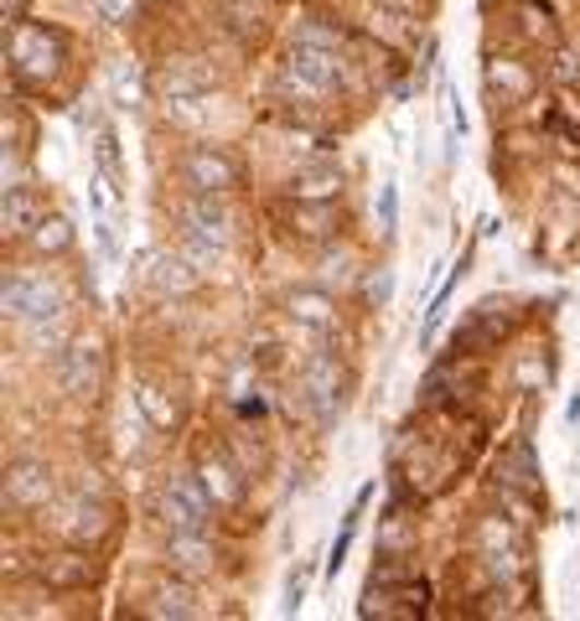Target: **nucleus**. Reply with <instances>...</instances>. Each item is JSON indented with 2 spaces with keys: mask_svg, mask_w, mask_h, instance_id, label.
<instances>
[{
  "mask_svg": "<svg viewBox=\"0 0 580 621\" xmlns=\"http://www.w3.org/2000/svg\"><path fill=\"white\" fill-rule=\"evenodd\" d=\"M338 83V52L321 37H300L285 58V89L296 94H327Z\"/></svg>",
  "mask_w": 580,
  "mask_h": 621,
  "instance_id": "obj_1",
  "label": "nucleus"
},
{
  "mask_svg": "<svg viewBox=\"0 0 580 621\" xmlns=\"http://www.w3.org/2000/svg\"><path fill=\"white\" fill-rule=\"evenodd\" d=\"M156 513L171 524V534H208V518H213V503L198 482L187 477H166L156 497Z\"/></svg>",
  "mask_w": 580,
  "mask_h": 621,
  "instance_id": "obj_2",
  "label": "nucleus"
},
{
  "mask_svg": "<svg viewBox=\"0 0 580 621\" xmlns=\"http://www.w3.org/2000/svg\"><path fill=\"white\" fill-rule=\"evenodd\" d=\"M58 52H62L58 32H47V26H16V42H11V68H16V78L32 89V83H42V78L58 68Z\"/></svg>",
  "mask_w": 580,
  "mask_h": 621,
  "instance_id": "obj_3",
  "label": "nucleus"
},
{
  "mask_svg": "<svg viewBox=\"0 0 580 621\" xmlns=\"http://www.w3.org/2000/svg\"><path fill=\"white\" fill-rule=\"evenodd\" d=\"M5 310L16 321H47V316H62V291L47 274H11L5 280Z\"/></svg>",
  "mask_w": 580,
  "mask_h": 621,
  "instance_id": "obj_4",
  "label": "nucleus"
},
{
  "mask_svg": "<svg viewBox=\"0 0 580 621\" xmlns=\"http://www.w3.org/2000/svg\"><path fill=\"white\" fill-rule=\"evenodd\" d=\"M368 617H421L425 611V581H404L400 570L379 575V585L368 590Z\"/></svg>",
  "mask_w": 580,
  "mask_h": 621,
  "instance_id": "obj_5",
  "label": "nucleus"
},
{
  "mask_svg": "<svg viewBox=\"0 0 580 621\" xmlns=\"http://www.w3.org/2000/svg\"><path fill=\"white\" fill-rule=\"evenodd\" d=\"M181 172H187V181L198 187V192H228V187H239L244 166L234 161V155L213 151V145H198V151H187V161H181Z\"/></svg>",
  "mask_w": 580,
  "mask_h": 621,
  "instance_id": "obj_6",
  "label": "nucleus"
},
{
  "mask_svg": "<svg viewBox=\"0 0 580 621\" xmlns=\"http://www.w3.org/2000/svg\"><path fill=\"white\" fill-rule=\"evenodd\" d=\"M52 497V471L42 461H16L5 471V503L11 507H47Z\"/></svg>",
  "mask_w": 580,
  "mask_h": 621,
  "instance_id": "obj_7",
  "label": "nucleus"
},
{
  "mask_svg": "<svg viewBox=\"0 0 580 621\" xmlns=\"http://www.w3.org/2000/svg\"><path fill=\"white\" fill-rule=\"evenodd\" d=\"M99 378H104L99 348H83V342H73V348L62 352V388H68L73 399H88V394L99 388Z\"/></svg>",
  "mask_w": 580,
  "mask_h": 621,
  "instance_id": "obj_8",
  "label": "nucleus"
},
{
  "mask_svg": "<svg viewBox=\"0 0 580 621\" xmlns=\"http://www.w3.org/2000/svg\"><path fill=\"white\" fill-rule=\"evenodd\" d=\"M187 229H192V238H202V244H208V249H223V244H228V213H223V208H213V202H208V192L198 197V202H187Z\"/></svg>",
  "mask_w": 580,
  "mask_h": 621,
  "instance_id": "obj_9",
  "label": "nucleus"
},
{
  "mask_svg": "<svg viewBox=\"0 0 580 621\" xmlns=\"http://www.w3.org/2000/svg\"><path fill=\"white\" fill-rule=\"evenodd\" d=\"M42 218H47V208H42V197L32 192V187H11V192H5V233H11V238L32 233Z\"/></svg>",
  "mask_w": 580,
  "mask_h": 621,
  "instance_id": "obj_10",
  "label": "nucleus"
},
{
  "mask_svg": "<svg viewBox=\"0 0 580 621\" xmlns=\"http://www.w3.org/2000/svg\"><path fill=\"white\" fill-rule=\"evenodd\" d=\"M306 388H311V405H317L321 420H332V414H338V363H332V358H317L311 373H306Z\"/></svg>",
  "mask_w": 580,
  "mask_h": 621,
  "instance_id": "obj_11",
  "label": "nucleus"
},
{
  "mask_svg": "<svg viewBox=\"0 0 580 621\" xmlns=\"http://www.w3.org/2000/svg\"><path fill=\"white\" fill-rule=\"evenodd\" d=\"M166 554H171V564L187 570V575L213 570V554H208V539H202V534H171V539H166Z\"/></svg>",
  "mask_w": 580,
  "mask_h": 621,
  "instance_id": "obj_12",
  "label": "nucleus"
},
{
  "mask_svg": "<svg viewBox=\"0 0 580 621\" xmlns=\"http://www.w3.org/2000/svg\"><path fill=\"white\" fill-rule=\"evenodd\" d=\"M291 316L306 321V327H317V331H332V321H338V310H332V301H327L321 291H296L291 295Z\"/></svg>",
  "mask_w": 580,
  "mask_h": 621,
  "instance_id": "obj_13",
  "label": "nucleus"
},
{
  "mask_svg": "<svg viewBox=\"0 0 580 621\" xmlns=\"http://www.w3.org/2000/svg\"><path fill=\"white\" fill-rule=\"evenodd\" d=\"M62 513H68V518H62V534H73V539H99L104 528H109V524H104V507L99 503H83V497H79V503H68Z\"/></svg>",
  "mask_w": 580,
  "mask_h": 621,
  "instance_id": "obj_14",
  "label": "nucleus"
},
{
  "mask_svg": "<svg viewBox=\"0 0 580 621\" xmlns=\"http://www.w3.org/2000/svg\"><path fill=\"white\" fill-rule=\"evenodd\" d=\"M498 477H502V487H523V492H534V461H529V446H523V441L498 461Z\"/></svg>",
  "mask_w": 580,
  "mask_h": 621,
  "instance_id": "obj_15",
  "label": "nucleus"
},
{
  "mask_svg": "<svg viewBox=\"0 0 580 621\" xmlns=\"http://www.w3.org/2000/svg\"><path fill=\"white\" fill-rule=\"evenodd\" d=\"M202 487H208L218 503H239V497H244V482L223 461H202Z\"/></svg>",
  "mask_w": 580,
  "mask_h": 621,
  "instance_id": "obj_16",
  "label": "nucleus"
},
{
  "mask_svg": "<svg viewBox=\"0 0 580 621\" xmlns=\"http://www.w3.org/2000/svg\"><path fill=\"white\" fill-rule=\"evenodd\" d=\"M342 187V176H338V166H317V172H300L296 176V187L291 192L296 197H332Z\"/></svg>",
  "mask_w": 580,
  "mask_h": 621,
  "instance_id": "obj_17",
  "label": "nucleus"
},
{
  "mask_svg": "<svg viewBox=\"0 0 580 621\" xmlns=\"http://www.w3.org/2000/svg\"><path fill=\"white\" fill-rule=\"evenodd\" d=\"M151 601H156V606H145L151 617H198V606H192V590H181V585H171V590H156Z\"/></svg>",
  "mask_w": 580,
  "mask_h": 621,
  "instance_id": "obj_18",
  "label": "nucleus"
},
{
  "mask_svg": "<svg viewBox=\"0 0 580 621\" xmlns=\"http://www.w3.org/2000/svg\"><path fill=\"white\" fill-rule=\"evenodd\" d=\"M32 244H37L42 254H62L68 244H73V229H68L62 218H42L37 229H32Z\"/></svg>",
  "mask_w": 580,
  "mask_h": 621,
  "instance_id": "obj_19",
  "label": "nucleus"
},
{
  "mask_svg": "<svg viewBox=\"0 0 580 621\" xmlns=\"http://www.w3.org/2000/svg\"><path fill=\"white\" fill-rule=\"evenodd\" d=\"M42 575H52L58 585H88V581H99V564L94 560H62V564H52V570H42Z\"/></svg>",
  "mask_w": 580,
  "mask_h": 621,
  "instance_id": "obj_20",
  "label": "nucleus"
},
{
  "mask_svg": "<svg viewBox=\"0 0 580 621\" xmlns=\"http://www.w3.org/2000/svg\"><path fill=\"white\" fill-rule=\"evenodd\" d=\"M135 399H141V409H145V414H151V420H156L161 430H166V425H171V420H177V409H166V405H161V399H156V388H141Z\"/></svg>",
  "mask_w": 580,
  "mask_h": 621,
  "instance_id": "obj_21",
  "label": "nucleus"
},
{
  "mask_svg": "<svg viewBox=\"0 0 580 621\" xmlns=\"http://www.w3.org/2000/svg\"><path fill=\"white\" fill-rule=\"evenodd\" d=\"M130 5H135V0H99L104 21H125V16H130Z\"/></svg>",
  "mask_w": 580,
  "mask_h": 621,
  "instance_id": "obj_22",
  "label": "nucleus"
}]
</instances>
